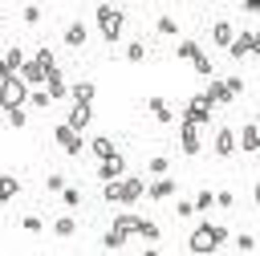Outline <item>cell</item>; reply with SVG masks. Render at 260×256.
<instances>
[{"mask_svg": "<svg viewBox=\"0 0 260 256\" xmlns=\"http://www.w3.org/2000/svg\"><path fill=\"white\" fill-rule=\"evenodd\" d=\"M223 240H228V228H219V223H199V228L187 236V252H195V256H207V252L223 248Z\"/></svg>", "mask_w": 260, "mask_h": 256, "instance_id": "6da1fadb", "label": "cell"}, {"mask_svg": "<svg viewBox=\"0 0 260 256\" xmlns=\"http://www.w3.org/2000/svg\"><path fill=\"white\" fill-rule=\"evenodd\" d=\"M28 98H32V85H28L20 73H12V77L0 81V106H4V114H8V110H24Z\"/></svg>", "mask_w": 260, "mask_h": 256, "instance_id": "7a4b0ae2", "label": "cell"}, {"mask_svg": "<svg viewBox=\"0 0 260 256\" xmlns=\"http://www.w3.org/2000/svg\"><path fill=\"white\" fill-rule=\"evenodd\" d=\"M134 232H138V215H126V211H122V215L110 223V232H106L102 244H106L110 252H118V248H126V240H130Z\"/></svg>", "mask_w": 260, "mask_h": 256, "instance_id": "3957f363", "label": "cell"}, {"mask_svg": "<svg viewBox=\"0 0 260 256\" xmlns=\"http://www.w3.org/2000/svg\"><path fill=\"white\" fill-rule=\"evenodd\" d=\"M98 28H102L106 45H118L122 41V12L110 8V4H98Z\"/></svg>", "mask_w": 260, "mask_h": 256, "instance_id": "277c9868", "label": "cell"}, {"mask_svg": "<svg viewBox=\"0 0 260 256\" xmlns=\"http://www.w3.org/2000/svg\"><path fill=\"white\" fill-rule=\"evenodd\" d=\"M183 122H191V126H207V122H211V102H207V93H195V98L187 102Z\"/></svg>", "mask_w": 260, "mask_h": 256, "instance_id": "5b68a950", "label": "cell"}, {"mask_svg": "<svg viewBox=\"0 0 260 256\" xmlns=\"http://www.w3.org/2000/svg\"><path fill=\"white\" fill-rule=\"evenodd\" d=\"M53 138H57V146L65 150V154H77L81 150V134L69 126V122H61V126H53Z\"/></svg>", "mask_w": 260, "mask_h": 256, "instance_id": "8992f818", "label": "cell"}, {"mask_svg": "<svg viewBox=\"0 0 260 256\" xmlns=\"http://www.w3.org/2000/svg\"><path fill=\"white\" fill-rule=\"evenodd\" d=\"M98 179H102V183H110V179H126V158H122V154L102 158V163H98Z\"/></svg>", "mask_w": 260, "mask_h": 256, "instance_id": "52a82bcc", "label": "cell"}, {"mask_svg": "<svg viewBox=\"0 0 260 256\" xmlns=\"http://www.w3.org/2000/svg\"><path fill=\"white\" fill-rule=\"evenodd\" d=\"M236 146H240V134H236V130H228V126L215 130V154H219V158H228Z\"/></svg>", "mask_w": 260, "mask_h": 256, "instance_id": "ba28073f", "label": "cell"}, {"mask_svg": "<svg viewBox=\"0 0 260 256\" xmlns=\"http://www.w3.org/2000/svg\"><path fill=\"white\" fill-rule=\"evenodd\" d=\"M211 41H215L219 49H232V45H236V28H232L228 20H215V24H211Z\"/></svg>", "mask_w": 260, "mask_h": 256, "instance_id": "9c48e42d", "label": "cell"}, {"mask_svg": "<svg viewBox=\"0 0 260 256\" xmlns=\"http://www.w3.org/2000/svg\"><path fill=\"white\" fill-rule=\"evenodd\" d=\"M24 69V53L12 45V49H4V65H0V77H12V73H20Z\"/></svg>", "mask_w": 260, "mask_h": 256, "instance_id": "30bf717a", "label": "cell"}, {"mask_svg": "<svg viewBox=\"0 0 260 256\" xmlns=\"http://www.w3.org/2000/svg\"><path fill=\"white\" fill-rule=\"evenodd\" d=\"M146 195V183L138 179V175H126L122 179V203H134V199H142Z\"/></svg>", "mask_w": 260, "mask_h": 256, "instance_id": "8fae6325", "label": "cell"}, {"mask_svg": "<svg viewBox=\"0 0 260 256\" xmlns=\"http://www.w3.org/2000/svg\"><path fill=\"white\" fill-rule=\"evenodd\" d=\"M45 89L53 93V102H61V98L69 93V85H65V73H61V65H57V69H49V81H45Z\"/></svg>", "mask_w": 260, "mask_h": 256, "instance_id": "7c38bea8", "label": "cell"}, {"mask_svg": "<svg viewBox=\"0 0 260 256\" xmlns=\"http://www.w3.org/2000/svg\"><path fill=\"white\" fill-rule=\"evenodd\" d=\"M179 146H183V154H199V130L191 126V122H183V134H179Z\"/></svg>", "mask_w": 260, "mask_h": 256, "instance_id": "4fadbf2b", "label": "cell"}, {"mask_svg": "<svg viewBox=\"0 0 260 256\" xmlns=\"http://www.w3.org/2000/svg\"><path fill=\"white\" fill-rule=\"evenodd\" d=\"M252 49H256V33H236V45H232L228 53H232V57L240 61V57H248Z\"/></svg>", "mask_w": 260, "mask_h": 256, "instance_id": "5bb4252c", "label": "cell"}, {"mask_svg": "<svg viewBox=\"0 0 260 256\" xmlns=\"http://www.w3.org/2000/svg\"><path fill=\"white\" fill-rule=\"evenodd\" d=\"M85 37H89V33H85V20H73V24L65 28V45H69V49H81Z\"/></svg>", "mask_w": 260, "mask_h": 256, "instance_id": "9a60e30c", "label": "cell"}, {"mask_svg": "<svg viewBox=\"0 0 260 256\" xmlns=\"http://www.w3.org/2000/svg\"><path fill=\"white\" fill-rule=\"evenodd\" d=\"M69 98H73V106H89L93 102V81H77L69 89Z\"/></svg>", "mask_w": 260, "mask_h": 256, "instance_id": "2e32d148", "label": "cell"}, {"mask_svg": "<svg viewBox=\"0 0 260 256\" xmlns=\"http://www.w3.org/2000/svg\"><path fill=\"white\" fill-rule=\"evenodd\" d=\"M207 102H211V106H215V102H219V106H223V102H232V89H228V81H219V77H215V81L207 85Z\"/></svg>", "mask_w": 260, "mask_h": 256, "instance_id": "e0dca14e", "label": "cell"}, {"mask_svg": "<svg viewBox=\"0 0 260 256\" xmlns=\"http://www.w3.org/2000/svg\"><path fill=\"white\" fill-rule=\"evenodd\" d=\"M146 195H150V199H167V195H175V179H167V175L154 179V183L146 187Z\"/></svg>", "mask_w": 260, "mask_h": 256, "instance_id": "ac0fdd59", "label": "cell"}, {"mask_svg": "<svg viewBox=\"0 0 260 256\" xmlns=\"http://www.w3.org/2000/svg\"><path fill=\"white\" fill-rule=\"evenodd\" d=\"M240 146H244V150H260V126H256V122L240 130Z\"/></svg>", "mask_w": 260, "mask_h": 256, "instance_id": "d6986e66", "label": "cell"}, {"mask_svg": "<svg viewBox=\"0 0 260 256\" xmlns=\"http://www.w3.org/2000/svg\"><path fill=\"white\" fill-rule=\"evenodd\" d=\"M89 118H93V110H89V106H73L69 126H73V130H85V126H89Z\"/></svg>", "mask_w": 260, "mask_h": 256, "instance_id": "ffe728a7", "label": "cell"}, {"mask_svg": "<svg viewBox=\"0 0 260 256\" xmlns=\"http://www.w3.org/2000/svg\"><path fill=\"white\" fill-rule=\"evenodd\" d=\"M20 195V179L16 175H0V199H16Z\"/></svg>", "mask_w": 260, "mask_h": 256, "instance_id": "44dd1931", "label": "cell"}, {"mask_svg": "<svg viewBox=\"0 0 260 256\" xmlns=\"http://www.w3.org/2000/svg\"><path fill=\"white\" fill-rule=\"evenodd\" d=\"M53 232H57L61 240H69V236L77 232V219H73V215H57V223H53Z\"/></svg>", "mask_w": 260, "mask_h": 256, "instance_id": "7402d4cb", "label": "cell"}, {"mask_svg": "<svg viewBox=\"0 0 260 256\" xmlns=\"http://www.w3.org/2000/svg\"><path fill=\"white\" fill-rule=\"evenodd\" d=\"M138 236H142V240H150V244H158V236H162V228H158L154 219H138Z\"/></svg>", "mask_w": 260, "mask_h": 256, "instance_id": "603a6c76", "label": "cell"}, {"mask_svg": "<svg viewBox=\"0 0 260 256\" xmlns=\"http://www.w3.org/2000/svg\"><path fill=\"white\" fill-rule=\"evenodd\" d=\"M146 106H150V114H154V118H158V122H171V118H175V114H171V106H167V102H162V98H150V102H146Z\"/></svg>", "mask_w": 260, "mask_h": 256, "instance_id": "cb8c5ba5", "label": "cell"}, {"mask_svg": "<svg viewBox=\"0 0 260 256\" xmlns=\"http://www.w3.org/2000/svg\"><path fill=\"white\" fill-rule=\"evenodd\" d=\"M89 150H93L98 158H110V154H118V150H114V142H110V138H102V134L89 142Z\"/></svg>", "mask_w": 260, "mask_h": 256, "instance_id": "d4e9b609", "label": "cell"}, {"mask_svg": "<svg viewBox=\"0 0 260 256\" xmlns=\"http://www.w3.org/2000/svg\"><path fill=\"white\" fill-rule=\"evenodd\" d=\"M175 53H179V57H183V61H195V57H199V53H203V49H199V45H195V41H191V37H187V41H179V49H175Z\"/></svg>", "mask_w": 260, "mask_h": 256, "instance_id": "484cf974", "label": "cell"}, {"mask_svg": "<svg viewBox=\"0 0 260 256\" xmlns=\"http://www.w3.org/2000/svg\"><path fill=\"white\" fill-rule=\"evenodd\" d=\"M256 244H260V240H256L252 232H240V236H236V252H256Z\"/></svg>", "mask_w": 260, "mask_h": 256, "instance_id": "4316f807", "label": "cell"}, {"mask_svg": "<svg viewBox=\"0 0 260 256\" xmlns=\"http://www.w3.org/2000/svg\"><path fill=\"white\" fill-rule=\"evenodd\" d=\"M28 102H32L37 110H49V106H53V93H49V89H32V98H28Z\"/></svg>", "mask_w": 260, "mask_h": 256, "instance_id": "83f0119b", "label": "cell"}, {"mask_svg": "<svg viewBox=\"0 0 260 256\" xmlns=\"http://www.w3.org/2000/svg\"><path fill=\"white\" fill-rule=\"evenodd\" d=\"M102 199H110V203H122V179H110L106 183V195Z\"/></svg>", "mask_w": 260, "mask_h": 256, "instance_id": "f1b7e54d", "label": "cell"}, {"mask_svg": "<svg viewBox=\"0 0 260 256\" xmlns=\"http://www.w3.org/2000/svg\"><path fill=\"white\" fill-rule=\"evenodd\" d=\"M158 33H162V37H175V33H179V20H175V16H158Z\"/></svg>", "mask_w": 260, "mask_h": 256, "instance_id": "f546056e", "label": "cell"}, {"mask_svg": "<svg viewBox=\"0 0 260 256\" xmlns=\"http://www.w3.org/2000/svg\"><path fill=\"white\" fill-rule=\"evenodd\" d=\"M142 57H146V45L142 41H130L126 45V61H142Z\"/></svg>", "mask_w": 260, "mask_h": 256, "instance_id": "4dcf8cb0", "label": "cell"}, {"mask_svg": "<svg viewBox=\"0 0 260 256\" xmlns=\"http://www.w3.org/2000/svg\"><path fill=\"white\" fill-rule=\"evenodd\" d=\"M146 167H150V175H158V179H162V175H167V167H171V163H167V158H162V154H154V158H150V163H146Z\"/></svg>", "mask_w": 260, "mask_h": 256, "instance_id": "1f68e13d", "label": "cell"}, {"mask_svg": "<svg viewBox=\"0 0 260 256\" xmlns=\"http://www.w3.org/2000/svg\"><path fill=\"white\" fill-rule=\"evenodd\" d=\"M45 191H49V195H61V191H65V179H61V175H49V179H45Z\"/></svg>", "mask_w": 260, "mask_h": 256, "instance_id": "d6a6232c", "label": "cell"}, {"mask_svg": "<svg viewBox=\"0 0 260 256\" xmlns=\"http://www.w3.org/2000/svg\"><path fill=\"white\" fill-rule=\"evenodd\" d=\"M195 207H199V211L215 207V191H199V195H195Z\"/></svg>", "mask_w": 260, "mask_h": 256, "instance_id": "836d02e7", "label": "cell"}, {"mask_svg": "<svg viewBox=\"0 0 260 256\" xmlns=\"http://www.w3.org/2000/svg\"><path fill=\"white\" fill-rule=\"evenodd\" d=\"M191 65H195V73H203V77H211V61H207V53H199V57H195Z\"/></svg>", "mask_w": 260, "mask_h": 256, "instance_id": "e575fe53", "label": "cell"}, {"mask_svg": "<svg viewBox=\"0 0 260 256\" xmlns=\"http://www.w3.org/2000/svg\"><path fill=\"white\" fill-rule=\"evenodd\" d=\"M61 199H65V207H77V203H81V191H77V187H65Z\"/></svg>", "mask_w": 260, "mask_h": 256, "instance_id": "d590c367", "label": "cell"}, {"mask_svg": "<svg viewBox=\"0 0 260 256\" xmlns=\"http://www.w3.org/2000/svg\"><path fill=\"white\" fill-rule=\"evenodd\" d=\"M175 211H179V215L187 219V215H195L199 207H195V199H179V203H175Z\"/></svg>", "mask_w": 260, "mask_h": 256, "instance_id": "8d00e7d4", "label": "cell"}, {"mask_svg": "<svg viewBox=\"0 0 260 256\" xmlns=\"http://www.w3.org/2000/svg\"><path fill=\"white\" fill-rule=\"evenodd\" d=\"M20 228H24V232H32V236H37V232H41V228H45V223H41V215H24V219H20Z\"/></svg>", "mask_w": 260, "mask_h": 256, "instance_id": "74e56055", "label": "cell"}, {"mask_svg": "<svg viewBox=\"0 0 260 256\" xmlns=\"http://www.w3.org/2000/svg\"><path fill=\"white\" fill-rule=\"evenodd\" d=\"M8 126L20 130V126H24V110H8Z\"/></svg>", "mask_w": 260, "mask_h": 256, "instance_id": "f35d334b", "label": "cell"}, {"mask_svg": "<svg viewBox=\"0 0 260 256\" xmlns=\"http://www.w3.org/2000/svg\"><path fill=\"white\" fill-rule=\"evenodd\" d=\"M24 20H28V24H37V20H41V8H37V4H28V8H24Z\"/></svg>", "mask_w": 260, "mask_h": 256, "instance_id": "ab89813d", "label": "cell"}, {"mask_svg": "<svg viewBox=\"0 0 260 256\" xmlns=\"http://www.w3.org/2000/svg\"><path fill=\"white\" fill-rule=\"evenodd\" d=\"M228 89H232V98L244 93V77H228Z\"/></svg>", "mask_w": 260, "mask_h": 256, "instance_id": "60d3db41", "label": "cell"}, {"mask_svg": "<svg viewBox=\"0 0 260 256\" xmlns=\"http://www.w3.org/2000/svg\"><path fill=\"white\" fill-rule=\"evenodd\" d=\"M215 203H219V207H232L236 199H232V191H215Z\"/></svg>", "mask_w": 260, "mask_h": 256, "instance_id": "b9f144b4", "label": "cell"}, {"mask_svg": "<svg viewBox=\"0 0 260 256\" xmlns=\"http://www.w3.org/2000/svg\"><path fill=\"white\" fill-rule=\"evenodd\" d=\"M244 12L248 16H260V0H244Z\"/></svg>", "mask_w": 260, "mask_h": 256, "instance_id": "7bdbcfd3", "label": "cell"}, {"mask_svg": "<svg viewBox=\"0 0 260 256\" xmlns=\"http://www.w3.org/2000/svg\"><path fill=\"white\" fill-rule=\"evenodd\" d=\"M252 199H256V203H260V183H256V187H252Z\"/></svg>", "mask_w": 260, "mask_h": 256, "instance_id": "ee69618b", "label": "cell"}, {"mask_svg": "<svg viewBox=\"0 0 260 256\" xmlns=\"http://www.w3.org/2000/svg\"><path fill=\"white\" fill-rule=\"evenodd\" d=\"M252 53H256V57H260V33H256V49H252Z\"/></svg>", "mask_w": 260, "mask_h": 256, "instance_id": "f6af8a7d", "label": "cell"}, {"mask_svg": "<svg viewBox=\"0 0 260 256\" xmlns=\"http://www.w3.org/2000/svg\"><path fill=\"white\" fill-rule=\"evenodd\" d=\"M256 126H260V114H256Z\"/></svg>", "mask_w": 260, "mask_h": 256, "instance_id": "bcb514c9", "label": "cell"}]
</instances>
